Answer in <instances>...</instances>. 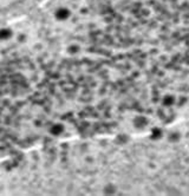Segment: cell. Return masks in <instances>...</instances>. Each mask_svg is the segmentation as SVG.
Segmentation results:
<instances>
[{"label": "cell", "mask_w": 189, "mask_h": 196, "mask_svg": "<svg viewBox=\"0 0 189 196\" xmlns=\"http://www.w3.org/2000/svg\"><path fill=\"white\" fill-rule=\"evenodd\" d=\"M18 1H21V0H1V4H2V9H5L6 6H12V5L17 4Z\"/></svg>", "instance_id": "cell-1"}]
</instances>
